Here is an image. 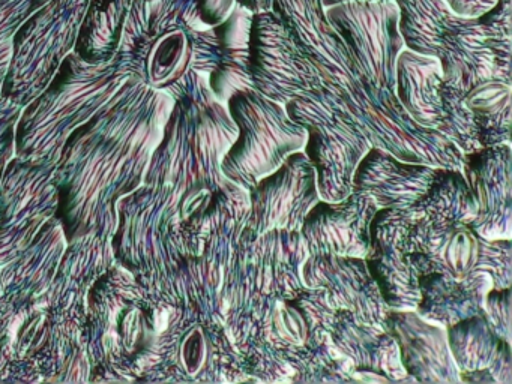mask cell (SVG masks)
Instances as JSON below:
<instances>
[{"label":"cell","instance_id":"3","mask_svg":"<svg viewBox=\"0 0 512 384\" xmlns=\"http://www.w3.org/2000/svg\"><path fill=\"white\" fill-rule=\"evenodd\" d=\"M349 2H379V0H323V6L329 8V6L341 5V3ZM382 2V0H380Z\"/></svg>","mask_w":512,"mask_h":384},{"label":"cell","instance_id":"2","mask_svg":"<svg viewBox=\"0 0 512 384\" xmlns=\"http://www.w3.org/2000/svg\"><path fill=\"white\" fill-rule=\"evenodd\" d=\"M458 17L481 18L496 6L497 0H445Z\"/></svg>","mask_w":512,"mask_h":384},{"label":"cell","instance_id":"1","mask_svg":"<svg viewBox=\"0 0 512 384\" xmlns=\"http://www.w3.org/2000/svg\"><path fill=\"white\" fill-rule=\"evenodd\" d=\"M395 5L401 15V30L409 44L416 36L428 42L442 38L458 17L445 0H395Z\"/></svg>","mask_w":512,"mask_h":384}]
</instances>
